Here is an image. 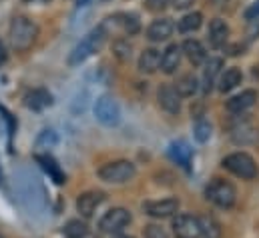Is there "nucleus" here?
Here are the masks:
<instances>
[{
  "label": "nucleus",
  "instance_id": "f257e3e1",
  "mask_svg": "<svg viewBox=\"0 0 259 238\" xmlns=\"http://www.w3.org/2000/svg\"><path fill=\"white\" fill-rule=\"evenodd\" d=\"M8 38L16 52H24L36 42L38 26L28 16H14L10 22V28H8Z\"/></svg>",
  "mask_w": 259,
  "mask_h": 238
},
{
  "label": "nucleus",
  "instance_id": "f03ea898",
  "mask_svg": "<svg viewBox=\"0 0 259 238\" xmlns=\"http://www.w3.org/2000/svg\"><path fill=\"white\" fill-rule=\"evenodd\" d=\"M105 40H107V30H105V26L93 28V30H91L87 36H82L80 42L70 50V54H68V66H78V64H82L87 58H91L95 52H99V50L103 48Z\"/></svg>",
  "mask_w": 259,
  "mask_h": 238
},
{
  "label": "nucleus",
  "instance_id": "7ed1b4c3",
  "mask_svg": "<svg viewBox=\"0 0 259 238\" xmlns=\"http://www.w3.org/2000/svg\"><path fill=\"white\" fill-rule=\"evenodd\" d=\"M221 164H223L225 170H229L231 174H235V176L243 180H253L257 176V162L247 152H231L223 158Z\"/></svg>",
  "mask_w": 259,
  "mask_h": 238
},
{
  "label": "nucleus",
  "instance_id": "20e7f679",
  "mask_svg": "<svg viewBox=\"0 0 259 238\" xmlns=\"http://www.w3.org/2000/svg\"><path fill=\"white\" fill-rule=\"evenodd\" d=\"M205 198L219 208H231L237 200V190L231 182L223 178H213L205 186Z\"/></svg>",
  "mask_w": 259,
  "mask_h": 238
},
{
  "label": "nucleus",
  "instance_id": "39448f33",
  "mask_svg": "<svg viewBox=\"0 0 259 238\" xmlns=\"http://www.w3.org/2000/svg\"><path fill=\"white\" fill-rule=\"evenodd\" d=\"M97 174H99V178L103 180V182H109V184H125V182L135 178L137 166L131 160H113V162L103 164Z\"/></svg>",
  "mask_w": 259,
  "mask_h": 238
},
{
  "label": "nucleus",
  "instance_id": "423d86ee",
  "mask_svg": "<svg viewBox=\"0 0 259 238\" xmlns=\"http://www.w3.org/2000/svg\"><path fill=\"white\" fill-rule=\"evenodd\" d=\"M131 224V212L123 206L111 208L109 212H105L99 220V230L105 234H119L125 226Z\"/></svg>",
  "mask_w": 259,
  "mask_h": 238
},
{
  "label": "nucleus",
  "instance_id": "0eeeda50",
  "mask_svg": "<svg viewBox=\"0 0 259 238\" xmlns=\"http://www.w3.org/2000/svg\"><path fill=\"white\" fill-rule=\"evenodd\" d=\"M95 116L105 126H117L121 122V106L113 96L103 94L95 102Z\"/></svg>",
  "mask_w": 259,
  "mask_h": 238
},
{
  "label": "nucleus",
  "instance_id": "6e6552de",
  "mask_svg": "<svg viewBox=\"0 0 259 238\" xmlns=\"http://www.w3.org/2000/svg\"><path fill=\"white\" fill-rule=\"evenodd\" d=\"M173 234L175 238H201V224H199V216L193 214H175L173 216Z\"/></svg>",
  "mask_w": 259,
  "mask_h": 238
},
{
  "label": "nucleus",
  "instance_id": "1a4fd4ad",
  "mask_svg": "<svg viewBox=\"0 0 259 238\" xmlns=\"http://www.w3.org/2000/svg\"><path fill=\"white\" fill-rule=\"evenodd\" d=\"M145 214L151 218L163 220V218H173L179 212V200L177 198H163V200H147L143 204Z\"/></svg>",
  "mask_w": 259,
  "mask_h": 238
},
{
  "label": "nucleus",
  "instance_id": "9d476101",
  "mask_svg": "<svg viewBox=\"0 0 259 238\" xmlns=\"http://www.w3.org/2000/svg\"><path fill=\"white\" fill-rule=\"evenodd\" d=\"M105 202V192L101 190H89V192H82L78 198H76V212L80 214V218H93V214L97 212V208Z\"/></svg>",
  "mask_w": 259,
  "mask_h": 238
},
{
  "label": "nucleus",
  "instance_id": "9b49d317",
  "mask_svg": "<svg viewBox=\"0 0 259 238\" xmlns=\"http://www.w3.org/2000/svg\"><path fill=\"white\" fill-rule=\"evenodd\" d=\"M157 100H159V106L163 110H167L169 114L181 112V94L177 92V88L173 84H163L157 90Z\"/></svg>",
  "mask_w": 259,
  "mask_h": 238
},
{
  "label": "nucleus",
  "instance_id": "f8f14e48",
  "mask_svg": "<svg viewBox=\"0 0 259 238\" xmlns=\"http://www.w3.org/2000/svg\"><path fill=\"white\" fill-rule=\"evenodd\" d=\"M255 102H257V92L249 88V90H243V92H239V94L231 96V98L227 100L225 108H227L231 114H241V112L249 110Z\"/></svg>",
  "mask_w": 259,
  "mask_h": 238
},
{
  "label": "nucleus",
  "instance_id": "ddd939ff",
  "mask_svg": "<svg viewBox=\"0 0 259 238\" xmlns=\"http://www.w3.org/2000/svg\"><path fill=\"white\" fill-rule=\"evenodd\" d=\"M24 106L34 112H40V110L53 106V94L45 88H32L24 94Z\"/></svg>",
  "mask_w": 259,
  "mask_h": 238
},
{
  "label": "nucleus",
  "instance_id": "4468645a",
  "mask_svg": "<svg viewBox=\"0 0 259 238\" xmlns=\"http://www.w3.org/2000/svg\"><path fill=\"white\" fill-rule=\"evenodd\" d=\"M207 40H209V46L211 48L225 46V42L229 40V26H227V22L221 20V18L211 20L209 30H207Z\"/></svg>",
  "mask_w": 259,
  "mask_h": 238
},
{
  "label": "nucleus",
  "instance_id": "2eb2a0df",
  "mask_svg": "<svg viewBox=\"0 0 259 238\" xmlns=\"http://www.w3.org/2000/svg\"><path fill=\"white\" fill-rule=\"evenodd\" d=\"M173 30H175V24L171 22V18H157L149 24L147 38L151 42H163L173 34Z\"/></svg>",
  "mask_w": 259,
  "mask_h": 238
},
{
  "label": "nucleus",
  "instance_id": "dca6fc26",
  "mask_svg": "<svg viewBox=\"0 0 259 238\" xmlns=\"http://www.w3.org/2000/svg\"><path fill=\"white\" fill-rule=\"evenodd\" d=\"M181 56H183L181 46H179V44H169V46L163 50V54H161V66H159V68H161L165 74H175L177 68L181 66Z\"/></svg>",
  "mask_w": 259,
  "mask_h": 238
},
{
  "label": "nucleus",
  "instance_id": "f3484780",
  "mask_svg": "<svg viewBox=\"0 0 259 238\" xmlns=\"http://www.w3.org/2000/svg\"><path fill=\"white\" fill-rule=\"evenodd\" d=\"M169 156H171L173 162H177L179 166L189 170V164H191V158H193V148L185 140H177L169 146Z\"/></svg>",
  "mask_w": 259,
  "mask_h": 238
},
{
  "label": "nucleus",
  "instance_id": "a211bd4d",
  "mask_svg": "<svg viewBox=\"0 0 259 238\" xmlns=\"http://www.w3.org/2000/svg\"><path fill=\"white\" fill-rule=\"evenodd\" d=\"M181 52L187 56V60H189L193 66H201V64H205V60H207V50H205V46H203L199 40H195V38H189V40H185V42L181 44Z\"/></svg>",
  "mask_w": 259,
  "mask_h": 238
},
{
  "label": "nucleus",
  "instance_id": "6ab92c4d",
  "mask_svg": "<svg viewBox=\"0 0 259 238\" xmlns=\"http://www.w3.org/2000/svg\"><path fill=\"white\" fill-rule=\"evenodd\" d=\"M34 160L40 164V168L51 176V178L55 180L57 184H65L66 182V176H65V172L61 170V166H59V162L51 156V154H36L34 156Z\"/></svg>",
  "mask_w": 259,
  "mask_h": 238
},
{
  "label": "nucleus",
  "instance_id": "aec40b11",
  "mask_svg": "<svg viewBox=\"0 0 259 238\" xmlns=\"http://www.w3.org/2000/svg\"><path fill=\"white\" fill-rule=\"evenodd\" d=\"M161 66V52L157 48H145L139 56V70L143 74H153Z\"/></svg>",
  "mask_w": 259,
  "mask_h": 238
},
{
  "label": "nucleus",
  "instance_id": "412c9836",
  "mask_svg": "<svg viewBox=\"0 0 259 238\" xmlns=\"http://www.w3.org/2000/svg\"><path fill=\"white\" fill-rule=\"evenodd\" d=\"M221 68H223V58L205 60V68H203V90L205 92H211V88L215 84V78L219 76Z\"/></svg>",
  "mask_w": 259,
  "mask_h": 238
},
{
  "label": "nucleus",
  "instance_id": "4be33fe9",
  "mask_svg": "<svg viewBox=\"0 0 259 238\" xmlns=\"http://www.w3.org/2000/svg\"><path fill=\"white\" fill-rule=\"evenodd\" d=\"M241 78H243V74H241L239 68H235V66L227 68L219 78V90L221 92H231L237 84H241Z\"/></svg>",
  "mask_w": 259,
  "mask_h": 238
},
{
  "label": "nucleus",
  "instance_id": "5701e85b",
  "mask_svg": "<svg viewBox=\"0 0 259 238\" xmlns=\"http://www.w3.org/2000/svg\"><path fill=\"white\" fill-rule=\"evenodd\" d=\"M199 224H201V238H221L223 230L221 224L213 218V216H199Z\"/></svg>",
  "mask_w": 259,
  "mask_h": 238
},
{
  "label": "nucleus",
  "instance_id": "b1692460",
  "mask_svg": "<svg viewBox=\"0 0 259 238\" xmlns=\"http://www.w3.org/2000/svg\"><path fill=\"white\" fill-rule=\"evenodd\" d=\"M63 234H65V238H87L89 236V226L84 220L72 218L63 226Z\"/></svg>",
  "mask_w": 259,
  "mask_h": 238
},
{
  "label": "nucleus",
  "instance_id": "393cba45",
  "mask_svg": "<svg viewBox=\"0 0 259 238\" xmlns=\"http://www.w3.org/2000/svg\"><path fill=\"white\" fill-rule=\"evenodd\" d=\"M175 88H177V92L181 94V98L183 96H193L195 92L199 90V80H197V76L195 74H183L179 80H177V84H175Z\"/></svg>",
  "mask_w": 259,
  "mask_h": 238
},
{
  "label": "nucleus",
  "instance_id": "a878e982",
  "mask_svg": "<svg viewBox=\"0 0 259 238\" xmlns=\"http://www.w3.org/2000/svg\"><path fill=\"white\" fill-rule=\"evenodd\" d=\"M201 24H203V14H201V12H189V14H185V16L179 20L177 28H179V32L189 34V32L199 30Z\"/></svg>",
  "mask_w": 259,
  "mask_h": 238
},
{
  "label": "nucleus",
  "instance_id": "bb28decb",
  "mask_svg": "<svg viewBox=\"0 0 259 238\" xmlns=\"http://www.w3.org/2000/svg\"><path fill=\"white\" fill-rule=\"evenodd\" d=\"M115 18H119L117 22L123 26V30H125L129 36L137 34V32L141 30V22H139V18H137L135 14H131V12L129 14H127V12H125V14H117Z\"/></svg>",
  "mask_w": 259,
  "mask_h": 238
},
{
  "label": "nucleus",
  "instance_id": "cd10ccee",
  "mask_svg": "<svg viewBox=\"0 0 259 238\" xmlns=\"http://www.w3.org/2000/svg\"><path fill=\"white\" fill-rule=\"evenodd\" d=\"M257 130L249 128V126H237L233 130V140L237 144H249V142H257Z\"/></svg>",
  "mask_w": 259,
  "mask_h": 238
},
{
  "label": "nucleus",
  "instance_id": "c85d7f7f",
  "mask_svg": "<svg viewBox=\"0 0 259 238\" xmlns=\"http://www.w3.org/2000/svg\"><path fill=\"white\" fill-rule=\"evenodd\" d=\"M193 136L197 142H207L211 138V124L205 118H197L193 128Z\"/></svg>",
  "mask_w": 259,
  "mask_h": 238
},
{
  "label": "nucleus",
  "instance_id": "c756f323",
  "mask_svg": "<svg viewBox=\"0 0 259 238\" xmlns=\"http://www.w3.org/2000/svg\"><path fill=\"white\" fill-rule=\"evenodd\" d=\"M57 142H59V136H57L55 130H42L38 134V138H36V146L38 148H53Z\"/></svg>",
  "mask_w": 259,
  "mask_h": 238
},
{
  "label": "nucleus",
  "instance_id": "7c9ffc66",
  "mask_svg": "<svg viewBox=\"0 0 259 238\" xmlns=\"http://www.w3.org/2000/svg\"><path fill=\"white\" fill-rule=\"evenodd\" d=\"M113 52H115V56L119 60L127 62V60L131 58V44L127 40H117V42L113 44Z\"/></svg>",
  "mask_w": 259,
  "mask_h": 238
},
{
  "label": "nucleus",
  "instance_id": "2f4dec72",
  "mask_svg": "<svg viewBox=\"0 0 259 238\" xmlns=\"http://www.w3.org/2000/svg\"><path fill=\"white\" fill-rule=\"evenodd\" d=\"M143 234H145V238H169L167 230L161 224H147Z\"/></svg>",
  "mask_w": 259,
  "mask_h": 238
},
{
  "label": "nucleus",
  "instance_id": "473e14b6",
  "mask_svg": "<svg viewBox=\"0 0 259 238\" xmlns=\"http://www.w3.org/2000/svg\"><path fill=\"white\" fill-rule=\"evenodd\" d=\"M169 0H145V8L149 12H163L167 8Z\"/></svg>",
  "mask_w": 259,
  "mask_h": 238
},
{
  "label": "nucleus",
  "instance_id": "72a5a7b5",
  "mask_svg": "<svg viewBox=\"0 0 259 238\" xmlns=\"http://www.w3.org/2000/svg\"><path fill=\"white\" fill-rule=\"evenodd\" d=\"M245 18L247 20H253V18H259V0H255L247 10H245Z\"/></svg>",
  "mask_w": 259,
  "mask_h": 238
},
{
  "label": "nucleus",
  "instance_id": "f704fd0d",
  "mask_svg": "<svg viewBox=\"0 0 259 238\" xmlns=\"http://www.w3.org/2000/svg\"><path fill=\"white\" fill-rule=\"evenodd\" d=\"M195 0H171V4H173V8H177V10H183V8H189L191 4H193Z\"/></svg>",
  "mask_w": 259,
  "mask_h": 238
},
{
  "label": "nucleus",
  "instance_id": "c9c22d12",
  "mask_svg": "<svg viewBox=\"0 0 259 238\" xmlns=\"http://www.w3.org/2000/svg\"><path fill=\"white\" fill-rule=\"evenodd\" d=\"M6 58H8V54H6V48H4V44L0 42V66L6 62Z\"/></svg>",
  "mask_w": 259,
  "mask_h": 238
},
{
  "label": "nucleus",
  "instance_id": "e433bc0d",
  "mask_svg": "<svg viewBox=\"0 0 259 238\" xmlns=\"http://www.w3.org/2000/svg\"><path fill=\"white\" fill-rule=\"evenodd\" d=\"M22 2H28V4H47L51 0H22Z\"/></svg>",
  "mask_w": 259,
  "mask_h": 238
},
{
  "label": "nucleus",
  "instance_id": "4c0bfd02",
  "mask_svg": "<svg viewBox=\"0 0 259 238\" xmlns=\"http://www.w3.org/2000/svg\"><path fill=\"white\" fill-rule=\"evenodd\" d=\"M113 238H133V236H129V234H121V232H119V234H113Z\"/></svg>",
  "mask_w": 259,
  "mask_h": 238
}]
</instances>
